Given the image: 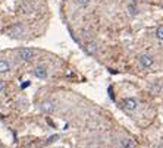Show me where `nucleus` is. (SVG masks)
Instances as JSON below:
<instances>
[{"instance_id": "1", "label": "nucleus", "mask_w": 163, "mask_h": 148, "mask_svg": "<svg viewBox=\"0 0 163 148\" xmlns=\"http://www.w3.org/2000/svg\"><path fill=\"white\" fill-rule=\"evenodd\" d=\"M122 107L126 110V111H134V110H137V107H138V103H137V100L135 98H125L123 101H122Z\"/></svg>"}, {"instance_id": "2", "label": "nucleus", "mask_w": 163, "mask_h": 148, "mask_svg": "<svg viewBox=\"0 0 163 148\" xmlns=\"http://www.w3.org/2000/svg\"><path fill=\"white\" fill-rule=\"evenodd\" d=\"M18 57L21 60H24V62H31L33 57H34V51L30 50V49H21L18 51Z\"/></svg>"}, {"instance_id": "3", "label": "nucleus", "mask_w": 163, "mask_h": 148, "mask_svg": "<svg viewBox=\"0 0 163 148\" xmlns=\"http://www.w3.org/2000/svg\"><path fill=\"white\" fill-rule=\"evenodd\" d=\"M138 62H140V65L142 68H151L153 63H154V60H153V57L150 54H141L138 57Z\"/></svg>"}, {"instance_id": "4", "label": "nucleus", "mask_w": 163, "mask_h": 148, "mask_svg": "<svg viewBox=\"0 0 163 148\" xmlns=\"http://www.w3.org/2000/svg\"><path fill=\"white\" fill-rule=\"evenodd\" d=\"M34 75L38 78V79H46L47 78V68L44 65H40L34 69Z\"/></svg>"}, {"instance_id": "5", "label": "nucleus", "mask_w": 163, "mask_h": 148, "mask_svg": "<svg viewBox=\"0 0 163 148\" xmlns=\"http://www.w3.org/2000/svg\"><path fill=\"white\" fill-rule=\"evenodd\" d=\"M55 109H56V103L52 101V100H47V101L41 103V110L44 113H52V111H55Z\"/></svg>"}, {"instance_id": "6", "label": "nucleus", "mask_w": 163, "mask_h": 148, "mask_svg": "<svg viewBox=\"0 0 163 148\" xmlns=\"http://www.w3.org/2000/svg\"><path fill=\"white\" fill-rule=\"evenodd\" d=\"M9 69H11V65L8 60H0V73H6L9 72Z\"/></svg>"}, {"instance_id": "7", "label": "nucleus", "mask_w": 163, "mask_h": 148, "mask_svg": "<svg viewBox=\"0 0 163 148\" xmlns=\"http://www.w3.org/2000/svg\"><path fill=\"white\" fill-rule=\"evenodd\" d=\"M122 147L123 148H135L137 145H135V142L132 139H123L122 141Z\"/></svg>"}, {"instance_id": "8", "label": "nucleus", "mask_w": 163, "mask_h": 148, "mask_svg": "<svg viewBox=\"0 0 163 148\" xmlns=\"http://www.w3.org/2000/svg\"><path fill=\"white\" fill-rule=\"evenodd\" d=\"M128 11H129V13L131 15H137L138 13V9H137V6L131 2V5H128Z\"/></svg>"}, {"instance_id": "9", "label": "nucleus", "mask_w": 163, "mask_h": 148, "mask_svg": "<svg viewBox=\"0 0 163 148\" xmlns=\"http://www.w3.org/2000/svg\"><path fill=\"white\" fill-rule=\"evenodd\" d=\"M156 38L160 40V41H163V27H159L156 30Z\"/></svg>"}, {"instance_id": "10", "label": "nucleus", "mask_w": 163, "mask_h": 148, "mask_svg": "<svg viewBox=\"0 0 163 148\" xmlns=\"http://www.w3.org/2000/svg\"><path fill=\"white\" fill-rule=\"evenodd\" d=\"M77 2V5H79V6H82V8H87L90 3H91V0H75Z\"/></svg>"}, {"instance_id": "11", "label": "nucleus", "mask_w": 163, "mask_h": 148, "mask_svg": "<svg viewBox=\"0 0 163 148\" xmlns=\"http://www.w3.org/2000/svg\"><path fill=\"white\" fill-rule=\"evenodd\" d=\"M87 50H88L90 53H94V51H96V44H93V43L88 44V46H87Z\"/></svg>"}, {"instance_id": "12", "label": "nucleus", "mask_w": 163, "mask_h": 148, "mask_svg": "<svg viewBox=\"0 0 163 148\" xmlns=\"http://www.w3.org/2000/svg\"><path fill=\"white\" fill-rule=\"evenodd\" d=\"M3 91H5V82L0 81V92H3Z\"/></svg>"}, {"instance_id": "13", "label": "nucleus", "mask_w": 163, "mask_h": 148, "mask_svg": "<svg viewBox=\"0 0 163 148\" xmlns=\"http://www.w3.org/2000/svg\"><path fill=\"white\" fill-rule=\"evenodd\" d=\"M28 85H30V82H28V81H25V84H22V88H27Z\"/></svg>"}, {"instance_id": "14", "label": "nucleus", "mask_w": 163, "mask_h": 148, "mask_svg": "<svg viewBox=\"0 0 163 148\" xmlns=\"http://www.w3.org/2000/svg\"><path fill=\"white\" fill-rule=\"evenodd\" d=\"M129 2H132V3H137V2H138V0H129Z\"/></svg>"}, {"instance_id": "15", "label": "nucleus", "mask_w": 163, "mask_h": 148, "mask_svg": "<svg viewBox=\"0 0 163 148\" xmlns=\"http://www.w3.org/2000/svg\"><path fill=\"white\" fill-rule=\"evenodd\" d=\"M159 148H163V144H160V145H159Z\"/></svg>"}]
</instances>
